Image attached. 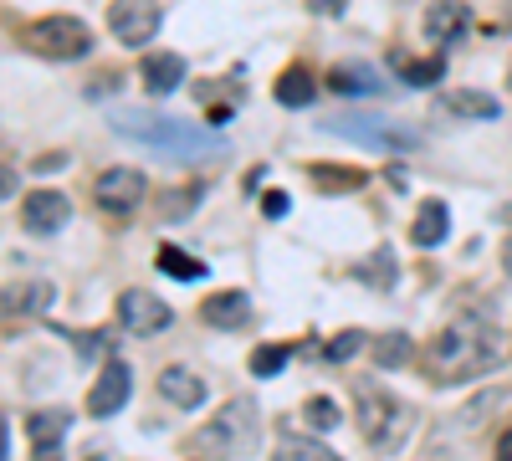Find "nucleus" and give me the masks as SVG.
<instances>
[{
    "mask_svg": "<svg viewBox=\"0 0 512 461\" xmlns=\"http://www.w3.org/2000/svg\"><path fill=\"white\" fill-rule=\"evenodd\" d=\"M113 129L164 159H221L226 154V139L216 129H195L190 118H169L159 108H118Z\"/></svg>",
    "mask_w": 512,
    "mask_h": 461,
    "instance_id": "obj_1",
    "label": "nucleus"
},
{
    "mask_svg": "<svg viewBox=\"0 0 512 461\" xmlns=\"http://www.w3.org/2000/svg\"><path fill=\"white\" fill-rule=\"evenodd\" d=\"M431 359L441 369V380H477V374L497 369L502 359V333L482 313H456L431 344Z\"/></svg>",
    "mask_w": 512,
    "mask_h": 461,
    "instance_id": "obj_2",
    "label": "nucleus"
},
{
    "mask_svg": "<svg viewBox=\"0 0 512 461\" xmlns=\"http://www.w3.org/2000/svg\"><path fill=\"white\" fill-rule=\"evenodd\" d=\"M415 426V410L379 385H359V436L369 451H400Z\"/></svg>",
    "mask_w": 512,
    "mask_h": 461,
    "instance_id": "obj_3",
    "label": "nucleus"
},
{
    "mask_svg": "<svg viewBox=\"0 0 512 461\" xmlns=\"http://www.w3.org/2000/svg\"><path fill=\"white\" fill-rule=\"evenodd\" d=\"M262 441V410L256 400H231L221 415H210L205 431L195 436V446L205 456H251Z\"/></svg>",
    "mask_w": 512,
    "mask_h": 461,
    "instance_id": "obj_4",
    "label": "nucleus"
},
{
    "mask_svg": "<svg viewBox=\"0 0 512 461\" xmlns=\"http://www.w3.org/2000/svg\"><path fill=\"white\" fill-rule=\"evenodd\" d=\"M323 129L338 134V139L369 144V149H415L420 144L415 129H405V123H395V118H379V113H328Z\"/></svg>",
    "mask_w": 512,
    "mask_h": 461,
    "instance_id": "obj_5",
    "label": "nucleus"
},
{
    "mask_svg": "<svg viewBox=\"0 0 512 461\" xmlns=\"http://www.w3.org/2000/svg\"><path fill=\"white\" fill-rule=\"evenodd\" d=\"M31 41V52L36 57H47V62H82L93 52V31L88 21H77V16H47V21H36L26 31Z\"/></svg>",
    "mask_w": 512,
    "mask_h": 461,
    "instance_id": "obj_6",
    "label": "nucleus"
},
{
    "mask_svg": "<svg viewBox=\"0 0 512 461\" xmlns=\"http://www.w3.org/2000/svg\"><path fill=\"white\" fill-rule=\"evenodd\" d=\"M118 323H123V333H134V339H154V333H164L175 323V308L164 298H154V292H144V287H123L118 292Z\"/></svg>",
    "mask_w": 512,
    "mask_h": 461,
    "instance_id": "obj_7",
    "label": "nucleus"
},
{
    "mask_svg": "<svg viewBox=\"0 0 512 461\" xmlns=\"http://www.w3.org/2000/svg\"><path fill=\"white\" fill-rule=\"evenodd\" d=\"M144 170H128V164H118V170H103L93 180V200H98V211L108 216H134L139 211V200H144Z\"/></svg>",
    "mask_w": 512,
    "mask_h": 461,
    "instance_id": "obj_8",
    "label": "nucleus"
},
{
    "mask_svg": "<svg viewBox=\"0 0 512 461\" xmlns=\"http://www.w3.org/2000/svg\"><path fill=\"white\" fill-rule=\"evenodd\" d=\"M108 31L123 41V47H144V41H154V31H159V6L154 0H113Z\"/></svg>",
    "mask_w": 512,
    "mask_h": 461,
    "instance_id": "obj_9",
    "label": "nucleus"
},
{
    "mask_svg": "<svg viewBox=\"0 0 512 461\" xmlns=\"http://www.w3.org/2000/svg\"><path fill=\"white\" fill-rule=\"evenodd\" d=\"M128 395H134V369H128L123 359H113V364H103L98 385L88 390V415L108 421V415H118L128 405Z\"/></svg>",
    "mask_w": 512,
    "mask_h": 461,
    "instance_id": "obj_10",
    "label": "nucleus"
},
{
    "mask_svg": "<svg viewBox=\"0 0 512 461\" xmlns=\"http://www.w3.org/2000/svg\"><path fill=\"white\" fill-rule=\"evenodd\" d=\"M67 221H72V200H67L62 190H36V195H26L21 226H26L31 236H57Z\"/></svg>",
    "mask_w": 512,
    "mask_h": 461,
    "instance_id": "obj_11",
    "label": "nucleus"
},
{
    "mask_svg": "<svg viewBox=\"0 0 512 461\" xmlns=\"http://www.w3.org/2000/svg\"><path fill=\"white\" fill-rule=\"evenodd\" d=\"M328 93H338V98H384L390 88H384V77L369 62H338V67H328Z\"/></svg>",
    "mask_w": 512,
    "mask_h": 461,
    "instance_id": "obj_12",
    "label": "nucleus"
},
{
    "mask_svg": "<svg viewBox=\"0 0 512 461\" xmlns=\"http://www.w3.org/2000/svg\"><path fill=\"white\" fill-rule=\"evenodd\" d=\"M67 431H72V410H36V415H26V441H31L36 456H57Z\"/></svg>",
    "mask_w": 512,
    "mask_h": 461,
    "instance_id": "obj_13",
    "label": "nucleus"
},
{
    "mask_svg": "<svg viewBox=\"0 0 512 461\" xmlns=\"http://www.w3.org/2000/svg\"><path fill=\"white\" fill-rule=\"evenodd\" d=\"M52 282H11V287H0V313L6 318H41L52 308Z\"/></svg>",
    "mask_w": 512,
    "mask_h": 461,
    "instance_id": "obj_14",
    "label": "nucleus"
},
{
    "mask_svg": "<svg viewBox=\"0 0 512 461\" xmlns=\"http://www.w3.org/2000/svg\"><path fill=\"white\" fill-rule=\"evenodd\" d=\"M200 318H205L210 328H221V333H231V328H246V318H251V298H246L241 287L210 292V298L200 303Z\"/></svg>",
    "mask_w": 512,
    "mask_h": 461,
    "instance_id": "obj_15",
    "label": "nucleus"
},
{
    "mask_svg": "<svg viewBox=\"0 0 512 461\" xmlns=\"http://www.w3.org/2000/svg\"><path fill=\"white\" fill-rule=\"evenodd\" d=\"M466 26H472V6H461V0H436V6H425V36L441 41V47L461 41Z\"/></svg>",
    "mask_w": 512,
    "mask_h": 461,
    "instance_id": "obj_16",
    "label": "nucleus"
},
{
    "mask_svg": "<svg viewBox=\"0 0 512 461\" xmlns=\"http://www.w3.org/2000/svg\"><path fill=\"white\" fill-rule=\"evenodd\" d=\"M159 395L169 405H180V410H195V405H205V380H200V374H190L185 364H169L159 374Z\"/></svg>",
    "mask_w": 512,
    "mask_h": 461,
    "instance_id": "obj_17",
    "label": "nucleus"
},
{
    "mask_svg": "<svg viewBox=\"0 0 512 461\" xmlns=\"http://www.w3.org/2000/svg\"><path fill=\"white\" fill-rule=\"evenodd\" d=\"M441 108L456 113V118H482V123L502 118V103L492 93H477V88H446L441 93Z\"/></svg>",
    "mask_w": 512,
    "mask_h": 461,
    "instance_id": "obj_18",
    "label": "nucleus"
},
{
    "mask_svg": "<svg viewBox=\"0 0 512 461\" xmlns=\"http://www.w3.org/2000/svg\"><path fill=\"white\" fill-rule=\"evenodd\" d=\"M144 88L154 93V98H164V93H175L180 82H185V57H175V52H154V57H144Z\"/></svg>",
    "mask_w": 512,
    "mask_h": 461,
    "instance_id": "obj_19",
    "label": "nucleus"
},
{
    "mask_svg": "<svg viewBox=\"0 0 512 461\" xmlns=\"http://www.w3.org/2000/svg\"><path fill=\"white\" fill-rule=\"evenodd\" d=\"M446 231H451V211H446L441 200H425L420 211H415L410 241H415V246H441V241H446Z\"/></svg>",
    "mask_w": 512,
    "mask_h": 461,
    "instance_id": "obj_20",
    "label": "nucleus"
},
{
    "mask_svg": "<svg viewBox=\"0 0 512 461\" xmlns=\"http://www.w3.org/2000/svg\"><path fill=\"white\" fill-rule=\"evenodd\" d=\"M313 98H318V82H313L308 67H287V72L277 77V103H282V108H308Z\"/></svg>",
    "mask_w": 512,
    "mask_h": 461,
    "instance_id": "obj_21",
    "label": "nucleus"
},
{
    "mask_svg": "<svg viewBox=\"0 0 512 461\" xmlns=\"http://www.w3.org/2000/svg\"><path fill=\"white\" fill-rule=\"evenodd\" d=\"M154 267L164 272V277H180V282H200L210 267L205 262H195V257H185L180 246H159V257H154Z\"/></svg>",
    "mask_w": 512,
    "mask_h": 461,
    "instance_id": "obj_22",
    "label": "nucleus"
},
{
    "mask_svg": "<svg viewBox=\"0 0 512 461\" xmlns=\"http://www.w3.org/2000/svg\"><path fill=\"white\" fill-rule=\"evenodd\" d=\"M395 72L410 82V88H436L446 77V62L441 57H425V62H410V57H395Z\"/></svg>",
    "mask_w": 512,
    "mask_h": 461,
    "instance_id": "obj_23",
    "label": "nucleus"
},
{
    "mask_svg": "<svg viewBox=\"0 0 512 461\" xmlns=\"http://www.w3.org/2000/svg\"><path fill=\"white\" fill-rule=\"evenodd\" d=\"M313 185H318L323 195H338V190H359L364 175H349L344 164H313Z\"/></svg>",
    "mask_w": 512,
    "mask_h": 461,
    "instance_id": "obj_24",
    "label": "nucleus"
},
{
    "mask_svg": "<svg viewBox=\"0 0 512 461\" xmlns=\"http://www.w3.org/2000/svg\"><path fill=\"white\" fill-rule=\"evenodd\" d=\"M359 277H364L369 287H379V292H384V287H395V251H390V246H379V251H374V262L359 267Z\"/></svg>",
    "mask_w": 512,
    "mask_h": 461,
    "instance_id": "obj_25",
    "label": "nucleus"
},
{
    "mask_svg": "<svg viewBox=\"0 0 512 461\" xmlns=\"http://www.w3.org/2000/svg\"><path fill=\"white\" fill-rule=\"evenodd\" d=\"M303 421H308V431H338V421H344V415H338V405H333L328 395H313V400L303 405Z\"/></svg>",
    "mask_w": 512,
    "mask_h": 461,
    "instance_id": "obj_26",
    "label": "nucleus"
},
{
    "mask_svg": "<svg viewBox=\"0 0 512 461\" xmlns=\"http://www.w3.org/2000/svg\"><path fill=\"white\" fill-rule=\"evenodd\" d=\"M287 359H292V349H287V344H262V349L251 354V374L272 380V374H282V369H287Z\"/></svg>",
    "mask_w": 512,
    "mask_h": 461,
    "instance_id": "obj_27",
    "label": "nucleus"
},
{
    "mask_svg": "<svg viewBox=\"0 0 512 461\" xmlns=\"http://www.w3.org/2000/svg\"><path fill=\"white\" fill-rule=\"evenodd\" d=\"M405 359H410V333H384L374 344V364H384V369H395Z\"/></svg>",
    "mask_w": 512,
    "mask_h": 461,
    "instance_id": "obj_28",
    "label": "nucleus"
},
{
    "mask_svg": "<svg viewBox=\"0 0 512 461\" xmlns=\"http://www.w3.org/2000/svg\"><path fill=\"white\" fill-rule=\"evenodd\" d=\"M364 344H369V333H359V328H344V333H338V339H333V344H328L323 354H328L333 364H344V359H354V354H359Z\"/></svg>",
    "mask_w": 512,
    "mask_h": 461,
    "instance_id": "obj_29",
    "label": "nucleus"
},
{
    "mask_svg": "<svg viewBox=\"0 0 512 461\" xmlns=\"http://www.w3.org/2000/svg\"><path fill=\"white\" fill-rule=\"evenodd\" d=\"M282 456H297V461H328L333 451L323 441H308V436H282Z\"/></svg>",
    "mask_w": 512,
    "mask_h": 461,
    "instance_id": "obj_30",
    "label": "nucleus"
},
{
    "mask_svg": "<svg viewBox=\"0 0 512 461\" xmlns=\"http://www.w3.org/2000/svg\"><path fill=\"white\" fill-rule=\"evenodd\" d=\"M195 200H200V185L164 195V221H190V205H195Z\"/></svg>",
    "mask_w": 512,
    "mask_h": 461,
    "instance_id": "obj_31",
    "label": "nucleus"
},
{
    "mask_svg": "<svg viewBox=\"0 0 512 461\" xmlns=\"http://www.w3.org/2000/svg\"><path fill=\"white\" fill-rule=\"evenodd\" d=\"M287 211H292V200H287L282 190H267V195H262V216H267V221H282Z\"/></svg>",
    "mask_w": 512,
    "mask_h": 461,
    "instance_id": "obj_32",
    "label": "nucleus"
},
{
    "mask_svg": "<svg viewBox=\"0 0 512 461\" xmlns=\"http://www.w3.org/2000/svg\"><path fill=\"white\" fill-rule=\"evenodd\" d=\"M16 195V170H6V164H0V200H11Z\"/></svg>",
    "mask_w": 512,
    "mask_h": 461,
    "instance_id": "obj_33",
    "label": "nucleus"
},
{
    "mask_svg": "<svg viewBox=\"0 0 512 461\" xmlns=\"http://www.w3.org/2000/svg\"><path fill=\"white\" fill-rule=\"evenodd\" d=\"M502 272L512 277V236H507V246H502Z\"/></svg>",
    "mask_w": 512,
    "mask_h": 461,
    "instance_id": "obj_34",
    "label": "nucleus"
},
{
    "mask_svg": "<svg viewBox=\"0 0 512 461\" xmlns=\"http://www.w3.org/2000/svg\"><path fill=\"white\" fill-rule=\"evenodd\" d=\"M497 456H507V461H512V431H507V436L497 441Z\"/></svg>",
    "mask_w": 512,
    "mask_h": 461,
    "instance_id": "obj_35",
    "label": "nucleus"
},
{
    "mask_svg": "<svg viewBox=\"0 0 512 461\" xmlns=\"http://www.w3.org/2000/svg\"><path fill=\"white\" fill-rule=\"evenodd\" d=\"M497 31H512V16H507V21H502V26H497Z\"/></svg>",
    "mask_w": 512,
    "mask_h": 461,
    "instance_id": "obj_36",
    "label": "nucleus"
}]
</instances>
